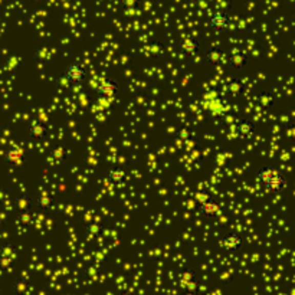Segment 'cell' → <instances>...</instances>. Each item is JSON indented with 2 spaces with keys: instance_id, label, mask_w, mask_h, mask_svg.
Masks as SVG:
<instances>
[{
  "instance_id": "1",
  "label": "cell",
  "mask_w": 295,
  "mask_h": 295,
  "mask_svg": "<svg viewBox=\"0 0 295 295\" xmlns=\"http://www.w3.org/2000/svg\"><path fill=\"white\" fill-rule=\"evenodd\" d=\"M259 186L268 193H282L288 187L287 177L275 167H262L255 174Z\"/></svg>"
},
{
  "instance_id": "2",
  "label": "cell",
  "mask_w": 295,
  "mask_h": 295,
  "mask_svg": "<svg viewBox=\"0 0 295 295\" xmlns=\"http://www.w3.org/2000/svg\"><path fill=\"white\" fill-rule=\"evenodd\" d=\"M87 68L85 65L81 64V62H72L69 64L68 67L65 68L64 74H62V78L67 81L71 85H79L85 81L87 78Z\"/></svg>"
},
{
  "instance_id": "3",
  "label": "cell",
  "mask_w": 295,
  "mask_h": 295,
  "mask_svg": "<svg viewBox=\"0 0 295 295\" xmlns=\"http://www.w3.org/2000/svg\"><path fill=\"white\" fill-rule=\"evenodd\" d=\"M207 25H209V28H212L213 31L225 32L230 26V16L225 10H216L209 16Z\"/></svg>"
},
{
  "instance_id": "4",
  "label": "cell",
  "mask_w": 295,
  "mask_h": 295,
  "mask_svg": "<svg viewBox=\"0 0 295 295\" xmlns=\"http://www.w3.org/2000/svg\"><path fill=\"white\" fill-rule=\"evenodd\" d=\"M118 83L115 82L111 78H102L99 81L98 87H97V92L99 97H104L106 99H111L117 95L118 92Z\"/></svg>"
},
{
  "instance_id": "5",
  "label": "cell",
  "mask_w": 295,
  "mask_h": 295,
  "mask_svg": "<svg viewBox=\"0 0 295 295\" xmlns=\"http://www.w3.org/2000/svg\"><path fill=\"white\" fill-rule=\"evenodd\" d=\"M242 236L238 232H227L220 238V245L226 250H238L242 246Z\"/></svg>"
},
{
  "instance_id": "6",
  "label": "cell",
  "mask_w": 295,
  "mask_h": 295,
  "mask_svg": "<svg viewBox=\"0 0 295 295\" xmlns=\"http://www.w3.org/2000/svg\"><path fill=\"white\" fill-rule=\"evenodd\" d=\"M199 212L203 216H216L220 212V204L213 197H206L199 202Z\"/></svg>"
},
{
  "instance_id": "7",
  "label": "cell",
  "mask_w": 295,
  "mask_h": 295,
  "mask_svg": "<svg viewBox=\"0 0 295 295\" xmlns=\"http://www.w3.org/2000/svg\"><path fill=\"white\" fill-rule=\"evenodd\" d=\"M254 133H255V125H254L249 120L243 118V120L236 121V134L239 137L248 138V137L252 136Z\"/></svg>"
},
{
  "instance_id": "8",
  "label": "cell",
  "mask_w": 295,
  "mask_h": 295,
  "mask_svg": "<svg viewBox=\"0 0 295 295\" xmlns=\"http://www.w3.org/2000/svg\"><path fill=\"white\" fill-rule=\"evenodd\" d=\"M216 97V94L215 92H210L209 95H206V108L210 111V113H213L215 115L218 113H222V104H220V101L219 99H216L215 98Z\"/></svg>"
},
{
  "instance_id": "9",
  "label": "cell",
  "mask_w": 295,
  "mask_h": 295,
  "mask_svg": "<svg viewBox=\"0 0 295 295\" xmlns=\"http://www.w3.org/2000/svg\"><path fill=\"white\" fill-rule=\"evenodd\" d=\"M125 177H127V174H125V172L122 168H113V170L108 172L106 179L111 183H121L124 182Z\"/></svg>"
},
{
  "instance_id": "10",
  "label": "cell",
  "mask_w": 295,
  "mask_h": 295,
  "mask_svg": "<svg viewBox=\"0 0 295 295\" xmlns=\"http://www.w3.org/2000/svg\"><path fill=\"white\" fill-rule=\"evenodd\" d=\"M9 154L12 156V160L10 161H13V163H19L23 157V152L22 150H19V149H12Z\"/></svg>"
},
{
  "instance_id": "11",
  "label": "cell",
  "mask_w": 295,
  "mask_h": 295,
  "mask_svg": "<svg viewBox=\"0 0 295 295\" xmlns=\"http://www.w3.org/2000/svg\"><path fill=\"white\" fill-rule=\"evenodd\" d=\"M184 49H186L187 52H193L195 49H197V44H195L193 40H190L189 39V40L184 42Z\"/></svg>"
}]
</instances>
